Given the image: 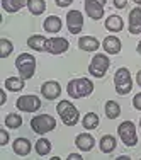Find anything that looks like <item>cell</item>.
<instances>
[{"label":"cell","instance_id":"d6a6232c","mask_svg":"<svg viewBox=\"0 0 141 160\" xmlns=\"http://www.w3.org/2000/svg\"><path fill=\"white\" fill-rule=\"evenodd\" d=\"M71 2H73V0H55V3L58 7H68Z\"/></svg>","mask_w":141,"mask_h":160},{"label":"cell","instance_id":"2e32d148","mask_svg":"<svg viewBox=\"0 0 141 160\" xmlns=\"http://www.w3.org/2000/svg\"><path fill=\"white\" fill-rule=\"evenodd\" d=\"M29 3V0H2V7L5 12L9 14H16L22 7H26Z\"/></svg>","mask_w":141,"mask_h":160},{"label":"cell","instance_id":"74e56055","mask_svg":"<svg viewBox=\"0 0 141 160\" xmlns=\"http://www.w3.org/2000/svg\"><path fill=\"white\" fill-rule=\"evenodd\" d=\"M97 2H100L102 5H105V3H107V0H97Z\"/></svg>","mask_w":141,"mask_h":160},{"label":"cell","instance_id":"30bf717a","mask_svg":"<svg viewBox=\"0 0 141 160\" xmlns=\"http://www.w3.org/2000/svg\"><path fill=\"white\" fill-rule=\"evenodd\" d=\"M70 43H68L65 38H51L46 41V49L44 51L51 53V55H61V53L68 51Z\"/></svg>","mask_w":141,"mask_h":160},{"label":"cell","instance_id":"5b68a950","mask_svg":"<svg viewBox=\"0 0 141 160\" xmlns=\"http://www.w3.org/2000/svg\"><path fill=\"white\" fill-rule=\"evenodd\" d=\"M31 128L34 133H37V135H46V133L53 131V129L56 128V121L53 116H49V114H39V116L32 118L31 119Z\"/></svg>","mask_w":141,"mask_h":160},{"label":"cell","instance_id":"f1b7e54d","mask_svg":"<svg viewBox=\"0 0 141 160\" xmlns=\"http://www.w3.org/2000/svg\"><path fill=\"white\" fill-rule=\"evenodd\" d=\"M12 49H14V46H12V43H10L9 39L0 41V56H2V58H7V56L12 53Z\"/></svg>","mask_w":141,"mask_h":160},{"label":"cell","instance_id":"ac0fdd59","mask_svg":"<svg viewBox=\"0 0 141 160\" xmlns=\"http://www.w3.org/2000/svg\"><path fill=\"white\" fill-rule=\"evenodd\" d=\"M78 48L83 51H97L99 49V41L94 36H82L78 39Z\"/></svg>","mask_w":141,"mask_h":160},{"label":"cell","instance_id":"277c9868","mask_svg":"<svg viewBox=\"0 0 141 160\" xmlns=\"http://www.w3.org/2000/svg\"><path fill=\"white\" fill-rule=\"evenodd\" d=\"M114 87H116V92L119 96H126V94L131 92L133 89V80H131V73H129L128 68H119L114 75Z\"/></svg>","mask_w":141,"mask_h":160},{"label":"cell","instance_id":"4316f807","mask_svg":"<svg viewBox=\"0 0 141 160\" xmlns=\"http://www.w3.org/2000/svg\"><path fill=\"white\" fill-rule=\"evenodd\" d=\"M49 150H51V143H49V140L46 138H39L36 142V152L39 157H44V155L49 153Z\"/></svg>","mask_w":141,"mask_h":160},{"label":"cell","instance_id":"f35d334b","mask_svg":"<svg viewBox=\"0 0 141 160\" xmlns=\"http://www.w3.org/2000/svg\"><path fill=\"white\" fill-rule=\"evenodd\" d=\"M134 3H138V5H141V0H133Z\"/></svg>","mask_w":141,"mask_h":160},{"label":"cell","instance_id":"6da1fadb","mask_svg":"<svg viewBox=\"0 0 141 160\" xmlns=\"http://www.w3.org/2000/svg\"><path fill=\"white\" fill-rule=\"evenodd\" d=\"M66 92H68V96L73 99L87 97L94 92V83L89 78H75L71 82H68Z\"/></svg>","mask_w":141,"mask_h":160},{"label":"cell","instance_id":"ba28073f","mask_svg":"<svg viewBox=\"0 0 141 160\" xmlns=\"http://www.w3.org/2000/svg\"><path fill=\"white\" fill-rule=\"evenodd\" d=\"M16 108L21 109V111H24V112H34L41 108V99L37 96H32V94H29V96H21L16 102Z\"/></svg>","mask_w":141,"mask_h":160},{"label":"cell","instance_id":"d590c367","mask_svg":"<svg viewBox=\"0 0 141 160\" xmlns=\"http://www.w3.org/2000/svg\"><path fill=\"white\" fill-rule=\"evenodd\" d=\"M0 96H2V104H5V101H7V97H5V92L2 90V92H0Z\"/></svg>","mask_w":141,"mask_h":160},{"label":"cell","instance_id":"7c38bea8","mask_svg":"<svg viewBox=\"0 0 141 160\" xmlns=\"http://www.w3.org/2000/svg\"><path fill=\"white\" fill-rule=\"evenodd\" d=\"M85 12L89 14L90 19L99 21L104 16V5L100 2H97V0H85Z\"/></svg>","mask_w":141,"mask_h":160},{"label":"cell","instance_id":"9c48e42d","mask_svg":"<svg viewBox=\"0 0 141 160\" xmlns=\"http://www.w3.org/2000/svg\"><path fill=\"white\" fill-rule=\"evenodd\" d=\"M66 24H68V31L71 34H78L83 29V16L80 10H70L66 14Z\"/></svg>","mask_w":141,"mask_h":160},{"label":"cell","instance_id":"52a82bcc","mask_svg":"<svg viewBox=\"0 0 141 160\" xmlns=\"http://www.w3.org/2000/svg\"><path fill=\"white\" fill-rule=\"evenodd\" d=\"M109 65H110V60L109 56L105 55H95L90 62V67H89V73L95 78H102L109 70Z\"/></svg>","mask_w":141,"mask_h":160},{"label":"cell","instance_id":"8d00e7d4","mask_svg":"<svg viewBox=\"0 0 141 160\" xmlns=\"http://www.w3.org/2000/svg\"><path fill=\"white\" fill-rule=\"evenodd\" d=\"M136 49H138V53L141 55V41H139V44H138V48H136Z\"/></svg>","mask_w":141,"mask_h":160},{"label":"cell","instance_id":"7402d4cb","mask_svg":"<svg viewBox=\"0 0 141 160\" xmlns=\"http://www.w3.org/2000/svg\"><path fill=\"white\" fill-rule=\"evenodd\" d=\"M99 147H100V150L104 152V153H110V152L116 150V138H114V136H110V135H104L100 138Z\"/></svg>","mask_w":141,"mask_h":160},{"label":"cell","instance_id":"4dcf8cb0","mask_svg":"<svg viewBox=\"0 0 141 160\" xmlns=\"http://www.w3.org/2000/svg\"><path fill=\"white\" fill-rule=\"evenodd\" d=\"M133 106H134V109L141 111V94H136L134 96V99H133Z\"/></svg>","mask_w":141,"mask_h":160},{"label":"cell","instance_id":"e0dca14e","mask_svg":"<svg viewBox=\"0 0 141 160\" xmlns=\"http://www.w3.org/2000/svg\"><path fill=\"white\" fill-rule=\"evenodd\" d=\"M123 28H124V22H123V19H121V16L112 14V16H109L105 19V29H107V31L119 32V31H123Z\"/></svg>","mask_w":141,"mask_h":160},{"label":"cell","instance_id":"8fae6325","mask_svg":"<svg viewBox=\"0 0 141 160\" xmlns=\"http://www.w3.org/2000/svg\"><path fill=\"white\" fill-rule=\"evenodd\" d=\"M41 94H43L48 101H55V99L61 94V87H60L58 82L49 80V82H44L43 85H41Z\"/></svg>","mask_w":141,"mask_h":160},{"label":"cell","instance_id":"83f0119b","mask_svg":"<svg viewBox=\"0 0 141 160\" xmlns=\"http://www.w3.org/2000/svg\"><path fill=\"white\" fill-rule=\"evenodd\" d=\"M21 124H22V118L19 116V114L16 112H12V114H7V118H5V126L7 128H21Z\"/></svg>","mask_w":141,"mask_h":160},{"label":"cell","instance_id":"8992f818","mask_svg":"<svg viewBox=\"0 0 141 160\" xmlns=\"http://www.w3.org/2000/svg\"><path fill=\"white\" fill-rule=\"evenodd\" d=\"M117 135L121 136L126 147H134L138 143V135H136V126L133 121H124L117 128Z\"/></svg>","mask_w":141,"mask_h":160},{"label":"cell","instance_id":"5bb4252c","mask_svg":"<svg viewBox=\"0 0 141 160\" xmlns=\"http://www.w3.org/2000/svg\"><path fill=\"white\" fill-rule=\"evenodd\" d=\"M75 145H77V148L82 152H90L95 145V140H94L92 135H89V133H80L77 136V140H75Z\"/></svg>","mask_w":141,"mask_h":160},{"label":"cell","instance_id":"4fadbf2b","mask_svg":"<svg viewBox=\"0 0 141 160\" xmlns=\"http://www.w3.org/2000/svg\"><path fill=\"white\" fill-rule=\"evenodd\" d=\"M129 32L131 34L141 32V7H134L129 12Z\"/></svg>","mask_w":141,"mask_h":160},{"label":"cell","instance_id":"7a4b0ae2","mask_svg":"<svg viewBox=\"0 0 141 160\" xmlns=\"http://www.w3.org/2000/svg\"><path fill=\"white\" fill-rule=\"evenodd\" d=\"M56 111H58L61 121L66 126H75V124L78 123V118H80L78 109L75 108L70 101H60L58 106H56Z\"/></svg>","mask_w":141,"mask_h":160},{"label":"cell","instance_id":"1f68e13d","mask_svg":"<svg viewBox=\"0 0 141 160\" xmlns=\"http://www.w3.org/2000/svg\"><path fill=\"white\" fill-rule=\"evenodd\" d=\"M114 5H116V9H124L128 5V0H114Z\"/></svg>","mask_w":141,"mask_h":160},{"label":"cell","instance_id":"3957f363","mask_svg":"<svg viewBox=\"0 0 141 160\" xmlns=\"http://www.w3.org/2000/svg\"><path fill=\"white\" fill-rule=\"evenodd\" d=\"M16 68L19 70V75H21L22 80H29L34 75V70H36V58L32 55L22 53L16 60Z\"/></svg>","mask_w":141,"mask_h":160},{"label":"cell","instance_id":"ffe728a7","mask_svg":"<svg viewBox=\"0 0 141 160\" xmlns=\"http://www.w3.org/2000/svg\"><path fill=\"white\" fill-rule=\"evenodd\" d=\"M46 38L41 36V34H34V36H31L27 39V46L36 49V51H44L46 49Z\"/></svg>","mask_w":141,"mask_h":160},{"label":"cell","instance_id":"f546056e","mask_svg":"<svg viewBox=\"0 0 141 160\" xmlns=\"http://www.w3.org/2000/svg\"><path fill=\"white\" fill-rule=\"evenodd\" d=\"M9 143V135H7V131L5 129H2V131H0V145H7Z\"/></svg>","mask_w":141,"mask_h":160},{"label":"cell","instance_id":"484cf974","mask_svg":"<svg viewBox=\"0 0 141 160\" xmlns=\"http://www.w3.org/2000/svg\"><path fill=\"white\" fill-rule=\"evenodd\" d=\"M82 124H83L85 129H95L99 126V116L95 112H87L85 116H83Z\"/></svg>","mask_w":141,"mask_h":160},{"label":"cell","instance_id":"ab89813d","mask_svg":"<svg viewBox=\"0 0 141 160\" xmlns=\"http://www.w3.org/2000/svg\"><path fill=\"white\" fill-rule=\"evenodd\" d=\"M139 128H141V119H139Z\"/></svg>","mask_w":141,"mask_h":160},{"label":"cell","instance_id":"836d02e7","mask_svg":"<svg viewBox=\"0 0 141 160\" xmlns=\"http://www.w3.org/2000/svg\"><path fill=\"white\" fill-rule=\"evenodd\" d=\"M82 158V155H78V153H70L68 155V160H80Z\"/></svg>","mask_w":141,"mask_h":160},{"label":"cell","instance_id":"44dd1931","mask_svg":"<svg viewBox=\"0 0 141 160\" xmlns=\"http://www.w3.org/2000/svg\"><path fill=\"white\" fill-rule=\"evenodd\" d=\"M14 152H16L17 155H21V157L27 155L29 152H31V142H29L27 138H17L16 142H14Z\"/></svg>","mask_w":141,"mask_h":160},{"label":"cell","instance_id":"d4e9b609","mask_svg":"<svg viewBox=\"0 0 141 160\" xmlns=\"http://www.w3.org/2000/svg\"><path fill=\"white\" fill-rule=\"evenodd\" d=\"M5 89L7 90H12V92H21L24 89V80L17 78V77H10L5 80Z\"/></svg>","mask_w":141,"mask_h":160},{"label":"cell","instance_id":"e575fe53","mask_svg":"<svg viewBox=\"0 0 141 160\" xmlns=\"http://www.w3.org/2000/svg\"><path fill=\"white\" fill-rule=\"evenodd\" d=\"M136 82H138V85L141 87V70L138 72V75H136Z\"/></svg>","mask_w":141,"mask_h":160},{"label":"cell","instance_id":"603a6c76","mask_svg":"<svg viewBox=\"0 0 141 160\" xmlns=\"http://www.w3.org/2000/svg\"><path fill=\"white\" fill-rule=\"evenodd\" d=\"M119 114H121V106L117 104L116 101L105 102V116H107L109 119H116V118H119Z\"/></svg>","mask_w":141,"mask_h":160},{"label":"cell","instance_id":"cb8c5ba5","mask_svg":"<svg viewBox=\"0 0 141 160\" xmlns=\"http://www.w3.org/2000/svg\"><path fill=\"white\" fill-rule=\"evenodd\" d=\"M27 9L32 16H39V14H43L46 10V2L44 0H29Z\"/></svg>","mask_w":141,"mask_h":160},{"label":"cell","instance_id":"d6986e66","mask_svg":"<svg viewBox=\"0 0 141 160\" xmlns=\"http://www.w3.org/2000/svg\"><path fill=\"white\" fill-rule=\"evenodd\" d=\"M43 28H44L46 32H51V34L58 32L60 29H61V19H60L58 16H49V17H46Z\"/></svg>","mask_w":141,"mask_h":160},{"label":"cell","instance_id":"9a60e30c","mask_svg":"<svg viewBox=\"0 0 141 160\" xmlns=\"http://www.w3.org/2000/svg\"><path fill=\"white\" fill-rule=\"evenodd\" d=\"M102 46H104L105 53H109V55H117V53L121 51V39L116 36H107L104 39V43H102Z\"/></svg>","mask_w":141,"mask_h":160}]
</instances>
